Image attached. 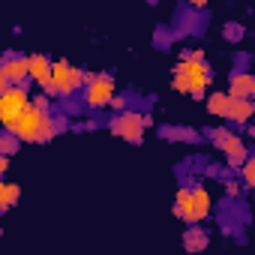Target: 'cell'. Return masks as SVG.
I'll use <instances>...</instances> for the list:
<instances>
[{
  "mask_svg": "<svg viewBox=\"0 0 255 255\" xmlns=\"http://www.w3.org/2000/svg\"><path fill=\"white\" fill-rule=\"evenodd\" d=\"M3 126H6L12 135L27 138V141H45V138H51V132H54V126H51L45 108H39V105H27L21 114L3 120Z\"/></svg>",
  "mask_w": 255,
  "mask_h": 255,
  "instance_id": "1",
  "label": "cell"
},
{
  "mask_svg": "<svg viewBox=\"0 0 255 255\" xmlns=\"http://www.w3.org/2000/svg\"><path fill=\"white\" fill-rule=\"evenodd\" d=\"M174 87L177 90H186V93H201L207 87V69H204V63H192V60L180 63L177 78H174Z\"/></svg>",
  "mask_w": 255,
  "mask_h": 255,
  "instance_id": "2",
  "label": "cell"
},
{
  "mask_svg": "<svg viewBox=\"0 0 255 255\" xmlns=\"http://www.w3.org/2000/svg\"><path fill=\"white\" fill-rule=\"evenodd\" d=\"M207 210H210V198H207V192L204 189H183L180 192V198H177V213L180 216H186V219H201V216H207Z\"/></svg>",
  "mask_w": 255,
  "mask_h": 255,
  "instance_id": "3",
  "label": "cell"
},
{
  "mask_svg": "<svg viewBox=\"0 0 255 255\" xmlns=\"http://www.w3.org/2000/svg\"><path fill=\"white\" fill-rule=\"evenodd\" d=\"M51 87H57L60 93H72L75 87H81V72L72 69L66 60H57L51 66Z\"/></svg>",
  "mask_w": 255,
  "mask_h": 255,
  "instance_id": "4",
  "label": "cell"
},
{
  "mask_svg": "<svg viewBox=\"0 0 255 255\" xmlns=\"http://www.w3.org/2000/svg\"><path fill=\"white\" fill-rule=\"evenodd\" d=\"M27 108V90L24 87H6L0 93V117L9 120L15 114H21Z\"/></svg>",
  "mask_w": 255,
  "mask_h": 255,
  "instance_id": "5",
  "label": "cell"
},
{
  "mask_svg": "<svg viewBox=\"0 0 255 255\" xmlns=\"http://www.w3.org/2000/svg\"><path fill=\"white\" fill-rule=\"evenodd\" d=\"M27 75H30V57H9L3 63V72H0V84H3V90H6L9 81L21 84Z\"/></svg>",
  "mask_w": 255,
  "mask_h": 255,
  "instance_id": "6",
  "label": "cell"
},
{
  "mask_svg": "<svg viewBox=\"0 0 255 255\" xmlns=\"http://www.w3.org/2000/svg\"><path fill=\"white\" fill-rule=\"evenodd\" d=\"M111 96H114V84H111V78H105V75H99V78H90V87H87V105H108L111 102Z\"/></svg>",
  "mask_w": 255,
  "mask_h": 255,
  "instance_id": "7",
  "label": "cell"
},
{
  "mask_svg": "<svg viewBox=\"0 0 255 255\" xmlns=\"http://www.w3.org/2000/svg\"><path fill=\"white\" fill-rule=\"evenodd\" d=\"M141 126H144V117H135V114H120V117L114 120L111 129H114L117 135H123L126 141H138V138H141Z\"/></svg>",
  "mask_w": 255,
  "mask_h": 255,
  "instance_id": "8",
  "label": "cell"
},
{
  "mask_svg": "<svg viewBox=\"0 0 255 255\" xmlns=\"http://www.w3.org/2000/svg\"><path fill=\"white\" fill-rule=\"evenodd\" d=\"M30 78L39 84V87H51V66H48V60L42 57V54H33L30 57Z\"/></svg>",
  "mask_w": 255,
  "mask_h": 255,
  "instance_id": "9",
  "label": "cell"
},
{
  "mask_svg": "<svg viewBox=\"0 0 255 255\" xmlns=\"http://www.w3.org/2000/svg\"><path fill=\"white\" fill-rule=\"evenodd\" d=\"M252 114H255V105L249 99H231V108H228L225 117H231L237 123H246V120H252Z\"/></svg>",
  "mask_w": 255,
  "mask_h": 255,
  "instance_id": "10",
  "label": "cell"
},
{
  "mask_svg": "<svg viewBox=\"0 0 255 255\" xmlns=\"http://www.w3.org/2000/svg\"><path fill=\"white\" fill-rule=\"evenodd\" d=\"M252 84H255V78L252 75H234L231 78V99H246V96H252Z\"/></svg>",
  "mask_w": 255,
  "mask_h": 255,
  "instance_id": "11",
  "label": "cell"
},
{
  "mask_svg": "<svg viewBox=\"0 0 255 255\" xmlns=\"http://www.w3.org/2000/svg\"><path fill=\"white\" fill-rule=\"evenodd\" d=\"M207 108H210L213 114H228V108H231V96H225V93H219V96H210Z\"/></svg>",
  "mask_w": 255,
  "mask_h": 255,
  "instance_id": "12",
  "label": "cell"
},
{
  "mask_svg": "<svg viewBox=\"0 0 255 255\" xmlns=\"http://www.w3.org/2000/svg\"><path fill=\"white\" fill-rule=\"evenodd\" d=\"M222 147L228 150L231 162H240V159H243V144H240V138H225V141H222Z\"/></svg>",
  "mask_w": 255,
  "mask_h": 255,
  "instance_id": "13",
  "label": "cell"
},
{
  "mask_svg": "<svg viewBox=\"0 0 255 255\" xmlns=\"http://www.w3.org/2000/svg\"><path fill=\"white\" fill-rule=\"evenodd\" d=\"M18 198V186L15 183H3V192H0V207H12V201Z\"/></svg>",
  "mask_w": 255,
  "mask_h": 255,
  "instance_id": "14",
  "label": "cell"
},
{
  "mask_svg": "<svg viewBox=\"0 0 255 255\" xmlns=\"http://www.w3.org/2000/svg\"><path fill=\"white\" fill-rule=\"evenodd\" d=\"M246 180L255 186V162H249V165H246Z\"/></svg>",
  "mask_w": 255,
  "mask_h": 255,
  "instance_id": "15",
  "label": "cell"
},
{
  "mask_svg": "<svg viewBox=\"0 0 255 255\" xmlns=\"http://www.w3.org/2000/svg\"><path fill=\"white\" fill-rule=\"evenodd\" d=\"M207 3V0H192V6H204Z\"/></svg>",
  "mask_w": 255,
  "mask_h": 255,
  "instance_id": "16",
  "label": "cell"
},
{
  "mask_svg": "<svg viewBox=\"0 0 255 255\" xmlns=\"http://www.w3.org/2000/svg\"><path fill=\"white\" fill-rule=\"evenodd\" d=\"M252 96H255V84H252Z\"/></svg>",
  "mask_w": 255,
  "mask_h": 255,
  "instance_id": "17",
  "label": "cell"
}]
</instances>
